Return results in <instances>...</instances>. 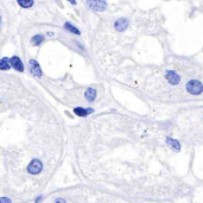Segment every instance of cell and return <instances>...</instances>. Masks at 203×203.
Instances as JSON below:
<instances>
[{"label": "cell", "instance_id": "obj_1", "mask_svg": "<svg viewBox=\"0 0 203 203\" xmlns=\"http://www.w3.org/2000/svg\"><path fill=\"white\" fill-rule=\"evenodd\" d=\"M187 89H188V92H189L190 94H192V95H199V94L203 92V85H202L201 82L194 80V81L188 82Z\"/></svg>", "mask_w": 203, "mask_h": 203}, {"label": "cell", "instance_id": "obj_2", "mask_svg": "<svg viewBox=\"0 0 203 203\" xmlns=\"http://www.w3.org/2000/svg\"><path fill=\"white\" fill-rule=\"evenodd\" d=\"M42 167H43V165H42V163L39 160H33V162H31L30 165H28L27 171L30 173H32V175H37L38 172L42 171Z\"/></svg>", "mask_w": 203, "mask_h": 203}, {"label": "cell", "instance_id": "obj_3", "mask_svg": "<svg viewBox=\"0 0 203 203\" xmlns=\"http://www.w3.org/2000/svg\"><path fill=\"white\" fill-rule=\"evenodd\" d=\"M166 78H167V81H169V83H171L172 85H176V84H178L179 83V81H181V77H179V75L178 74H176L175 71H166Z\"/></svg>", "mask_w": 203, "mask_h": 203}, {"label": "cell", "instance_id": "obj_4", "mask_svg": "<svg viewBox=\"0 0 203 203\" xmlns=\"http://www.w3.org/2000/svg\"><path fill=\"white\" fill-rule=\"evenodd\" d=\"M28 66H30V70H31V73L35 76H37V77H41L42 76V70L39 68V64L35 60H31L30 63H28Z\"/></svg>", "mask_w": 203, "mask_h": 203}, {"label": "cell", "instance_id": "obj_5", "mask_svg": "<svg viewBox=\"0 0 203 203\" xmlns=\"http://www.w3.org/2000/svg\"><path fill=\"white\" fill-rule=\"evenodd\" d=\"M87 5L90 6L92 10H96V11H103L107 6L105 1H87Z\"/></svg>", "mask_w": 203, "mask_h": 203}, {"label": "cell", "instance_id": "obj_6", "mask_svg": "<svg viewBox=\"0 0 203 203\" xmlns=\"http://www.w3.org/2000/svg\"><path fill=\"white\" fill-rule=\"evenodd\" d=\"M11 66H12L16 70H18V71H23V70H24L23 62L20 61V58H19V57H17V56H13L12 58H11Z\"/></svg>", "mask_w": 203, "mask_h": 203}, {"label": "cell", "instance_id": "obj_7", "mask_svg": "<svg viewBox=\"0 0 203 203\" xmlns=\"http://www.w3.org/2000/svg\"><path fill=\"white\" fill-rule=\"evenodd\" d=\"M95 98H96V90L94 88H88V89L85 90V99L88 100L89 102L94 101Z\"/></svg>", "mask_w": 203, "mask_h": 203}, {"label": "cell", "instance_id": "obj_8", "mask_svg": "<svg viewBox=\"0 0 203 203\" xmlns=\"http://www.w3.org/2000/svg\"><path fill=\"white\" fill-rule=\"evenodd\" d=\"M127 25H128L127 19H119L117 23L114 24L115 28H117L118 31H121V30H124V28H126V27H127Z\"/></svg>", "mask_w": 203, "mask_h": 203}, {"label": "cell", "instance_id": "obj_9", "mask_svg": "<svg viewBox=\"0 0 203 203\" xmlns=\"http://www.w3.org/2000/svg\"><path fill=\"white\" fill-rule=\"evenodd\" d=\"M92 112V109H83V108H75V113L77 114V115H80V117H84V115H87L88 113H90Z\"/></svg>", "mask_w": 203, "mask_h": 203}, {"label": "cell", "instance_id": "obj_10", "mask_svg": "<svg viewBox=\"0 0 203 203\" xmlns=\"http://www.w3.org/2000/svg\"><path fill=\"white\" fill-rule=\"evenodd\" d=\"M167 140V142L171 145V146H173V147H175V150H181V145H179V142L177 141V140H173V139H171V138H167L166 139Z\"/></svg>", "mask_w": 203, "mask_h": 203}, {"label": "cell", "instance_id": "obj_11", "mask_svg": "<svg viewBox=\"0 0 203 203\" xmlns=\"http://www.w3.org/2000/svg\"><path fill=\"white\" fill-rule=\"evenodd\" d=\"M0 68H1V70H6L10 68V62L9 60L6 58V57H4V58L1 60V62H0Z\"/></svg>", "mask_w": 203, "mask_h": 203}, {"label": "cell", "instance_id": "obj_12", "mask_svg": "<svg viewBox=\"0 0 203 203\" xmlns=\"http://www.w3.org/2000/svg\"><path fill=\"white\" fill-rule=\"evenodd\" d=\"M64 27H66V28H68V30H69V31H71L73 33H76V35H80V31L77 30V28H76V27H74L73 25H70L69 23H66V24H64Z\"/></svg>", "mask_w": 203, "mask_h": 203}, {"label": "cell", "instance_id": "obj_13", "mask_svg": "<svg viewBox=\"0 0 203 203\" xmlns=\"http://www.w3.org/2000/svg\"><path fill=\"white\" fill-rule=\"evenodd\" d=\"M43 39H44V37L43 36H35L33 38H32V44L33 45H38V44H41L42 42H43Z\"/></svg>", "mask_w": 203, "mask_h": 203}, {"label": "cell", "instance_id": "obj_14", "mask_svg": "<svg viewBox=\"0 0 203 203\" xmlns=\"http://www.w3.org/2000/svg\"><path fill=\"white\" fill-rule=\"evenodd\" d=\"M18 5L21 6V7H25V9H28V7H31L33 5V1H18Z\"/></svg>", "mask_w": 203, "mask_h": 203}, {"label": "cell", "instance_id": "obj_15", "mask_svg": "<svg viewBox=\"0 0 203 203\" xmlns=\"http://www.w3.org/2000/svg\"><path fill=\"white\" fill-rule=\"evenodd\" d=\"M1 203H11V201L9 198H6V197H3L1 198Z\"/></svg>", "mask_w": 203, "mask_h": 203}]
</instances>
